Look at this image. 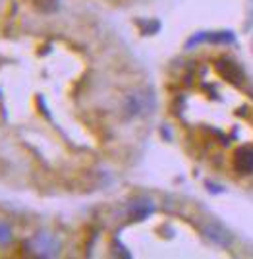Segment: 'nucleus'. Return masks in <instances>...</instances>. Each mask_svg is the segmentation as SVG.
<instances>
[{"label":"nucleus","instance_id":"f257e3e1","mask_svg":"<svg viewBox=\"0 0 253 259\" xmlns=\"http://www.w3.org/2000/svg\"><path fill=\"white\" fill-rule=\"evenodd\" d=\"M31 248L41 257H55L60 251V242L56 240V236L48 234V232H39L31 240Z\"/></svg>","mask_w":253,"mask_h":259},{"label":"nucleus","instance_id":"f03ea898","mask_svg":"<svg viewBox=\"0 0 253 259\" xmlns=\"http://www.w3.org/2000/svg\"><path fill=\"white\" fill-rule=\"evenodd\" d=\"M203 232H205V236L209 238L213 244H217L220 248H230L232 242H234V234H232L224 225L217 223V221L205 225V227H203Z\"/></svg>","mask_w":253,"mask_h":259},{"label":"nucleus","instance_id":"7ed1b4c3","mask_svg":"<svg viewBox=\"0 0 253 259\" xmlns=\"http://www.w3.org/2000/svg\"><path fill=\"white\" fill-rule=\"evenodd\" d=\"M217 72L220 74L222 79L226 81H232V83H240L243 79V70L240 66L236 64L230 58H222L217 62Z\"/></svg>","mask_w":253,"mask_h":259},{"label":"nucleus","instance_id":"20e7f679","mask_svg":"<svg viewBox=\"0 0 253 259\" xmlns=\"http://www.w3.org/2000/svg\"><path fill=\"white\" fill-rule=\"evenodd\" d=\"M234 170L240 174H253V149L240 147L234 153Z\"/></svg>","mask_w":253,"mask_h":259},{"label":"nucleus","instance_id":"39448f33","mask_svg":"<svg viewBox=\"0 0 253 259\" xmlns=\"http://www.w3.org/2000/svg\"><path fill=\"white\" fill-rule=\"evenodd\" d=\"M203 41H209V43H232L234 41V35L230 31H220V33H197V37H193L189 41V47L195 43H203Z\"/></svg>","mask_w":253,"mask_h":259},{"label":"nucleus","instance_id":"423d86ee","mask_svg":"<svg viewBox=\"0 0 253 259\" xmlns=\"http://www.w3.org/2000/svg\"><path fill=\"white\" fill-rule=\"evenodd\" d=\"M153 213V203L149 199H137L130 205V217L133 221H143Z\"/></svg>","mask_w":253,"mask_h":259},{"label":"nucleus","instance_id":"0eeeda50","mask_svg":"<svg viewBox=\"0 0 253 259\" xmlns=\"http://www.w3.org/2000/svg\"><path fill=\"white\" fill-rule=\"evenodd\" d=\"M33 6L41 14H56L60 10V0H33Z\"/></svg>","mask_w":253,"mask_h":259},{"label":"nucleus","instance_id":"6e6552de","mask_svg":"<svg viewBox=\"0 0 253 259\" xmlns=\"http://www.w3.org/2000/svg\"><path fill=\"white\" fill-rule=\"evenodd\" d=\"M12 238H14V230H12L10 223H6V221L0 219V248L8 246L12 242Z\"/></svg>","mask_w":253,"mask_h":259}]
</instances>
